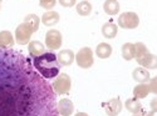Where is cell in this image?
Instances as JSON below:
<instances>
[{
	"instance_id": "cell-1",
	"label": "cell",
	"mask_w": 157,
	"mask_h": 116,
	"mask_svg": "<svg viewBox=\"0 0 157 116\" xmlns=\"http://www.w3.org/2000/svg\"><path fill=\"white\" fill-rule=\"evenodd\" d=\"M56 99L29 58L0 47V116H59Z\"/></svg>"
},
{
	"instance_id": "cell-2",
	"label": "cell",
	"mask_w": 157,
	"mask_h": 116,
	"mask_svg": "<svg viewBox=\"0 0 157 116\" xmlns=\"http://www.w3.org/2000/svg\"><path fill=\"white\" fill-rule=\"evenodd\" d=\"M32 62H33L34 69L40 74L44 79H54L59 74L60 64L57 59V55L53 51L43 53L42 55L33 58Z\"/></svg>"
},
{
	"instance_id": "cell-3",
	"label": "cell",
	"mask_w": 157,
	"mask_h": 116,
	"mask_svg": "<svg viewBox=\"0 0 157 116\" xmlns=\"http://www.w3.org/2000/svg\"><path fill=\"white\" fill-rule=\"evenodd\" d=\"M74 60L77 61L78 66L82 68V69H89L93 66V51L90 47H83L77 53V55L74 56Z\"/></svg>"
},
{
	"instance_id": "cell-4",
	"label": "cell",
	"mask_w": 157,
	"mask_h": 116,
	"mask_svg": "<svg viewBox=\"0 0 157 116\" xmlns=\"http://www.w3.org/2000/svg\"><path fill=\"white\" fill-rule=\"evenodd\" d=\"M72 86V81H71V77L67 74H60L57 79L53 81V87L54 93L57 95H64V94H68L69 90Z\"/></svg>"
},
{
	"instance_id": "cell-5",
	"label": "cell",
	"mask_w": 157,
	"mask_h": 116,
	"mask_svg": "<svg viewBox=\"0 0 157 116\" xmlns=\"http://www.w3.org/2000/svg\"><path fill=\"white\" fill-rule=\"evenodd\" d=\"M140 24V18L136 12L127 11L118 16V25L123 29H136Z\"/></svg>"
},
{
	"instance_id": "cell-6",
	"label": "cell",
	"mask_w": 157,
	"mask_h": 116,
	"mask_svg": "<svg viewBox=\"0 0 157 116\" xmlns=\"http://www.w3.org/2000/svg\"><path fill=\"white\" fill-rule=\"evenodd\" d=\"M62 41H63V36H62L60 31H58L56 29H52L45 34V46L48 49H50L52 51L56 49H60Z\"/></svg>"
},
{
	"instance_id": "cell-7",
	"label": "cell",
	"mask_w": 157,
	"mask_h": 116,
	"mask_svg": "<svg viewBox=\"0 0 157 116\" xmlns=\"http://www.w3.org/2000/svg\"><path fill=\"white\" fill-rule=\"evenodd\" d=\"M32 30L27 24H20L15 30V41L19 45H25L30 43V37H32Z\"/></svg>"
},
{
	"instance_id": "cell-8",
	"label": "cell",
	"mask_w": 157,
	"mask_h": 116,
	"mask_svg": "<svg viewBox=\"0 0 157 116\" xmlns=\"http://www.w3.org/2000/svg\"><path fill=\"white\" fill-rule=\"evenodd\" d=\"M103 107L108 116H117L122 111L123 104L118 97H114V99L108 100L107 102H103Z\"/></svg>"
},
{
	"instance_id": "cell-9",
	"label": "cell",
	"mask_w": 157,
	"mask_h": 116,
	"mask_svg": "<svg viewBox=\"0 0 157 116\" xmlns=\"http://www.w3.org/2000/svg\"><path fill=\"white\" fill-rule=\"evenodd\" d=\"M57 110L62 116H71L74 111V105L69 99H60L57 102Z\"/></svg>"
},
{
	"instance_id": "cell-10",
	"label": "cell",
	"mask_w": 157,
	"mask_h": 116,
	"mask_svg": "<svg viewBox=\"0 0 157 116\" xmlns=\"http://www.w3.org/2000/svg\"><path fill=\"white\" fill-rule=\"evenodd\" d=\"M137 62L141 65V68H145V69H156L157 66V62H156V55L146 53L145 55H142L140 58L136 59Z\"/></svg>"
},
{
	"instance_id": "cell-11",
	"label": "cell",
	"mask_w": 157,
	"mask_h": 116,
	"mask_svg": "<svg viewBox=\"0 0 157 116\" xmlns=\"http://www.w3.org/2000/svg\"><path fill=\"white\" fill-rule=\"evenodd\" d=\"M74 53L72 50H69V49H64V50H60L59 53H58V55H57V59H58V61H59V64L60 65H63V66H68V65H71V64L74 61Z\"/></svg>"
},
{
	"instance_id": "cell-12",
	"label": "cell",
	"mask_w": 157,
	"mask_h": 116,
	"mask_svg": "<svg viewBox=\"0 0 157 116\" xmlns=\"http://www.w3.org/2000/svg\"><path fill=\"white\" fill-rule=\"evenodd\" d=\"M14 37H13V34L8 30H4L0 33V47L3 49H11L14 46Z\"/></svg>"
},
{
	"instance_id": "cell-13",
	"label": "cell",
	"mask_w": 157,
	"mask_h": 116,
	"mask_svg": "<svg viewBox=\"0 0 157 116\" xmlns=\"http://www.w3.org/2000/svg\"><path fill=\"white\" fill-rule=\"evenodd\" d=\"M59 19H60L59 14L54 10L53 11L52 10L47 11L45 14H43V16H42V21H43V24L45 25V26H53V25L58 24Z\"/></svg>"
},
{
	"instance_id": "cell-14",
	"label": "cell",
	"mask_w": 157,
	"mask_h": 116,
	"mask_svg": "<svg viewBox=\"0 0 157 116\" xmlns=\"http://www.w3.org/2000/svg\"><path fill=\"white\" fill-rule=\"evenodd\" d=\"M132 77H133V80L138 81L140 84H145L151 79L148 70H146L145 68H136L132 72Z\"/></svg>"
},
{
	"instance_id": "cell-15",
	"label": "cell",
	"mask_w": 157,
	"mask_h": 116,
	"mask_svg": "<svg viewBox=\"0 0 157 116\" xmlns=\"http://www.w3.org/2000/svg\"><path fill=\"white\" fill-rule=\"evenodd\" d=\"M96 55L99 59H108L112 55V46L107 43H101L96 47Z\"/></svg>"
},
{
	"instance_id": "cell-16",
	"label": "cell",
	"mask_w": 157,
	"mask_h": 116,
	"mask_svg": "<svg viewBox=\"0 0 157 116\" xmlns=\"http://www.w3.org/2000/svg\"><path fill=\"white\" fill-rule=\"evenodd\" d=\"M124 107L131 112V114H140L143 111L142 109V104H141V101L138 99H128L126 102H124Z\"/></svg>"
},
{
	"instance_id": "cell-17",
	"label": "cell",
	"mask_w": 157,
	"mask_h": 116,
	"mask_svg": "<svg viewBox=\"0 0 157 116\" xmlns=\"http://www.w3.org/2000/svg\"><path fill=\"white\" fill-rule=\"evenodd\" d=\"M103 10L108 15H116L120 12V3L117 0H106L103 4Z\"/></svg>"
},
{
	"instance_id": "cell-18",
	"label": "cell",
	"mask_w": 157,
	"mask_h": 116,
	"mask_svg": "<svg viewBox=\"0 0 157 116\" xmlns=\"http://www.w3.org/2000/svg\"><path fill=\"white\" fill-rule=\"evenodd\" d=\"M44 50H45L44 45H43L40 41H36V40L30 41L29 45H28V51H29V54H30L33 58L42 55V54L44 53Z\"/></svg>"
},
{
	"instance_id": "cell-19",
	"label": "cell",
	"mask_w": 157,
	"mask_h": 116,
	"mask_svg": "<svg viewBox=\"0 0 157 116\" xmlns=\"http://www.w3.org/2000/svg\"><path fill=\"white\" fill-rule=\"evenodd\" d=\"M117 33H118V28L113 23H106L102 26V34L107 39H113L117 35Z\"/></svg>"
},
{
	"instance_id": "cell-20",
	"label": "cell",
	"mask_w": 157,
	"mask_h": 116,
	"mask_svg": "<svg viewBox=\"0 0 157 116\" xmlns=\"http://www.w3.org/2000/svg\"><path fill=\"white\" fill-rule=\"evenodd\" d=\"M39 23H40V19H39V16L35 15V14H29V15L25 16V19H24V24L28 25L29 29L32 30V33H35L38 30Z\"/></svg>"
},
{
	"instance_id": "cell-21",
	"label": "cell",
	"mask_w": 157,
	"mask_h": 116,
	"mask_svg": "<svg viewBox=\"0 0 157 116\" xmlns=\"http://www.w3.org/2000/svg\"><path fill=\"white\" fill-rule=\"evenodd\" d=\"M150 94V87L148 84H138L135 89H133V96L136 99H145L147 95Z\"/></svg>"
},
{
	"instance_id": "cell-22",
	"label": "cell",
	"mask_w": 157,
	"mask_h": 116,
	"mask_svg": "<svg viewBox=\"0 0 157 116\" xmlns=\"http://www.w3.org/2000/svg\"><path fill=\"white\" fill-rule=\"evenodd\" d=\"M122 56L124 60L129 61L135 58V45L132 43H126L122 46Z\"/></svg>"
},
{
	"instance_id": "cell-23",
	"label": "cell",
	"mask_w": 157,
	"mask_h": 116,
	"mask_svg": "<svg viewBox=\"0 0 157 116\" xmlns=\"http://www.w3.org/2000/svg\"><path fill=\"white\" fill-rule=\"evenodd\" d=\"M75 9H77V12L81 16H87L92 12V5H90V3L87 2V0H83V2H81L79 4H77Z\"/></svg>"
},
{
	"instance_id": "cell-24",
	"label": "cell",
	"mask_w": 157,
	"mask_h": 116,
	"mask_svg": "<svg viewBox=\"0 0 157 116\" xmlns=\"http://www.w3.org/2000/svg\"><path fill=\"white\" fill-rule=\"evenodd\" d=\"M133 45H135V58L136 59L140 58V56H142V55H145L146 53H148L147 46L143 44V43H136Z\"/></svg>"
},
{
	"instance_id": "cell-25",
	"label": "cell",
	"mask_w": 157,
	"mask_h": 116,
	"mask_svg": "<svg viewBox=\"0 0 157 116\" xmlns=\"http://www.w3.org/2000/svg\"><path fill=\"white\" fill-rule=\"evenodd\" d=\"M57 0H39V5H40L43 9H53L56 6Z\"/></svg>"
},
{
	"instance_id": "cell-26",
	"label": "cell",
	"mask_w": 157,
	"mask_h": 116,
	"mask_svg": "<svg viewBox=\"0 0 157 116\" xmlns=\"http://www.w3.org/2000/svg\"><path fill=\"white\" fill-rule=\"evenodd\" d=\"M77 3V0H59V4L65 8H72Z\"/></svg>"
},
{
	"instance_id": "cell-27",
	"label": "cell",
	"mask_w": 157,
	"mask_h": 116,
	"mask_svg": "<svg viewBox=\"0 0 157 116\" xmlns=\"http://www.w3.org/2000/svg\"><path fill=\"white\" fill-rule=\"evenodd\" d=\"M156 81H157V77H153V79H150V84H148L150 93H153V94H156V93H157V89H156Z\"/></svg>"
},
{
	"instance_id": "cell-28",
	"label": "cell",
	"mask_w": 157,
	"mask_h": 116,
	"mask_svg": "<svg viewBox=\"0 0 157 116\" xmlns=\"http://www.w3.org/2000/svg\"><path fill=\"white\" fill-rule=\"evenodd\" d=\"M151 106H152V111H156V100L151 102Z\"/></svg>"
},
{
	"instance_id": "cell-29",
	"label": "cell",
	"mask_w": 157,
	"mask_h": 116,
	"mask_svg": "<svg viewBox=\"0 0 157 116\" xmlns=\"http://www.w3.org/2000/svg\"><path fill=\"white\" fill-rule=\"evenodd\" d=\"M74 116H88V114H86V112H77Z\"/></svg>"
},
{
	"instance_id": "cell-30",
	"label": "cell",
	"mask_w": 157,
	"mask_h": 116,
	"mask_svg": "<svg viewBox=\"0 0 157 116\" xmlns=\"http://www.w3.org/2000/svg\"><path fill=\"white\" fill-rule=\"evenodd\" d=\"M146 116H156V111H151V112L146 114Z\"/></svg>"
},
{
	"instance_id": "cell-31",
	"label": "cell",
	"mask_w": 157,
	"mask_h": 116,
	"mask_svg": "<svg viewBox=\"0 0 157 116\" xmlns=\"http://www.w3.org/2000/svg\"><path fill=\"white\" fill-rule=\"evenodd\" d=\"M133 116H146V114H145V112H143V111H142V112H140V114H135Z\"/></svg>"
},
{
	"instance_id": "cell-32",
	"label": "cell",
	"mask_w": 157,
	"mask_h": 116,
	"mask_svg": "<svg viewBox=\"0 0 157 116\" xmlns=\"http://www.w3.org/2000/svg\"><path fill=\"white\" fill-rule=\"evenodd\" d=\"M0 9H2V3H0Z\"/></svg>"
},
{
	"instance_id": "cell-33",
	"label": "cell",
	"mask_w": 157,
	"mask_h": 116,
	"mask_svg": "<svg viewBox=\"0 0 157 116\" xmlns=\"http://www.w3.org/2000/svg\"><path fill=\"white\" fill-rule=\"evenodd\" d=\"M2 2H3V0H0V3H2Z\"/></svg>"
}]
</instances>
